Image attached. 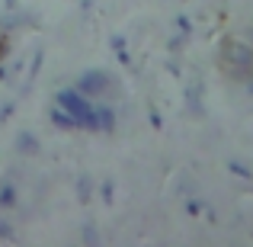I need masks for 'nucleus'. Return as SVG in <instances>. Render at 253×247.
I'll use <instances>...</instances> for the list:
<instances>
[{"mask_svg":"<svg viewBox=\"0 0 253 247\" xmlns=\"http://www.w3.org/2000/svg\"><path fill=\"white\" fill-rule=\"evenodd\" d=\"M218 68L237 84L250 81L253 77V45L241 42L234 36L221 39V45H218Z\"/></svg>","mask_w":253,"mask_h":247,"instance_id":"nucleus-1","label":"nucleus"},{"mask_svg":"<svg viewBox=\"0 0 253 247\" xmlns=\"http://www.w3.org/2000/svg\"><path fill=\"white\" fill-rule=\"evenodd\" d=\"M55 103L61 106V109H68L71 116L77 119V129H81V132H96V103L86 99L77 87H74V90H71V87H68V90H61L55 97Z\"/></svg>","mask_w":253,"mask_h":247,"instance_id":"nucleus-2","label":"nucleus"},{"mask_svg":"<svg viewBox=\"0 0 253 247\" xmlns=\"http://www.w3.org/2000/svg\"><path fill=\"white\" fill-rule=\"evenodd\" d=\"M74 87L84 93L86 99H93V103H96V99H106L112 90H116V77H112L109 71H86V74Z\"/></svg>","mask_w":253,"mask_h":247,"instance_id":"nucleus-3","label":"nucleus"},{"mask_svg":"<svg viewBox=\"0 0 253 247\" xmlns=\"http://www.w3.org/2000/svg\"><path fill=\"white\" fill-rule=\"evenodd\" d=\"M116 109L106 99H96V132H116Z\"/></svg>","mask_w":253,"mask_h":247,"instance_id":"nucleus-4","label":"nucleus"},{"mask_svg":"<svg viewBox=\"0 0 253 247\" xmlns=\"http://www.w3.org/2000/svg\"><path fill=\"white\" fill-rule=\"evenodd\" d=\"M48 122L55 125V129H61V132H81V129H77V119L71 116L68 109H61L58 103L51 106V112H48Z\"/></svg>","mask_w":253,"mask_h":247,"instance_id":"nucleus-5","label":"nucleus"},{"mask_svg":"<svg viewBox=\"0 0 253 247\" xmlns=\"http://www.w3.org/2000/svg\"><path fill=\"white\" fill-rule=\"evenodd\" d=\"M39 148H42V145H39V138L32 135V132H19L16 135V151L19 154H39Z\"/></svg>","mask_w":253,"mask_h":247,"instance_id":"nucleus-6","label":"nucleus"},{"mask_svg":"<svg viewBox=\"0 0 253 247\" xmlns=\"http://www.w3.org/2000/svg\"><path fill=\"white\" fill-rule=\"evenodd\" d=\"M186 106H189L192 116H202V112H205V106H202V87H196V84L186 87Z\"/></svg>","mask_w":253,"mask_h":247,"instance_id":"nucleus-7","label":"nucleus"},{"mask_svg":"<svg viewBox=\"0 0 253 247\" xmlns=\"http://www.w3.org/2000/svg\"><path fill=\"white\" fill-rule=\"evenodd\" d=\"M19 205V193L13 183H3L0 186V209H16Z\"/></svg>","mask_w":253,"mask_h":247,"instance_id":"nucleus-8","label":"nucleus"},{"mask_svg":"<svg viewBox=\"0 0 253 247\" xmlns=\"http://www.w3.org/2000/svg\"><path fill=\"white\" fill-rule=\"evenodd\" d=\"M93 193H96V186H93V180L84 173V177L77 180V199H81V202H90V199H93Z\"/></svg>","mask_w":253,"mask_h":247,"instance_id":"nucleus-9","label":"nucleus"},{"mask_svg":"<svg viewBox=\"0 0 253 247\" xmlns=\"http://www.w3.org/2000/svg\"><path fill=\"white\" fill-rule=\"evenodd\" d=\"M99 199H103V202H112V199H116V183H112V180H103V183H99Z\"/></svg>","mask_w":253,"mask_h":247,"instance_id":"nucleus-10","label":"nucleus"},{"mask_svg":"<svg viewBox=\"0 0 253 247\" xmlns=\"http://www.w3.org/2000/svg\"><path fill=\"white\" fill-rule=\"evenodd\" d=\"M183 45H186V32H179V36H170V42H167V49L176 55V51H183Z\"/></svg>","mask_w":253,"mask_h":247,"instance_id":"nucleus-11","label":"nucleus"},{"mask_svg":"<svg viewBox=\"0 0 253 247\" xmlns=\"http://www.w3.org/2000/svg\"><path fill=\"white\" fill-rule=\"evenodd\" d=\"M228 170L234 173V177H244V180H250V177H253L250 167H244V164H237V161H231V164H228Z\"/></svg>","mask_w":253,"mask_h":247,"instance_id":"nucleus-12","label":"nucleus"},{"mask_svg":"<svg viewBox=\"0 0 253 247\" xmlns=\"http://www.w3.org/2000/svg\"><path fill=\"white\" fill-rule=\"evenodd\" d=\"M186 212H189V215H202V212H205V205L199 202V199H189V202H186Z\"/></svg>","mask_w":253,"mask_h":247,"instance_id":"nucleus-13","label":"nucleus"},{"mask_svg":"<svg viewBox=\"0 0 253 247\" xmlns=\"http://www.w3.org/2000/svg\"><path fill=\"white\" fill-rule=\"evenodd\" d=\"M84 241H86V244H96V241H99V231L93 228V225H86V228H84Z\"/></svg>","mask_w":253,"mask_h":247,"instance_id":"nucleus-14","label":"nucleus"},{"mask_svg":"<svg viewBox=\"0 0 253 247\" xmlns=\"http://www.w3.org/2000/svg\"><path fill=\"white\" fill-rule=\"evenodd\" d=\"M176 26H179V32H186V36H189L192 26H189V19H186V16H179V19H176Z\"/></svg>","mask_w":253,"mask_h":247,"instance_id":"nucleus-15","label":"nucleus"},{"mask_svg":"<svg viewBox=\"0 0 253 247\" xmlns=\"http://www.w3.org/2000/svg\"><path fill=\"white\" fill-rule=\"evenodd\" d=\"M125 49V39L122 36H112V51H122Z\"/></svg>","mask_w":253,"mask_h":247,"instance_id":"nucleus-16","label":"nucleus"},{"mask_svg":"<svg viewBox=\"0 0 253 247\" xmlns=\"http://www.w3.org/2000/svg\"><path fill=\"white\" fill-rule=\"evenodd\" d=\"M10 116H13V103H6L3 109H0V122H6V119H10Z\"/></svg>","mask_w":253,"mask_h":247,"instance_id":"nucleus-17","label":"nucleus"},{"mask_svg":"<svg viewBox=\"0 0 253 247\" xmlns=\"http://www.w3.org/2000/svg\"><path fill=\"white\" fill-rule=\"evenodd\" d=\"M151 125H154V129H161V112H157V109H151Z\"/></svg>","mask_w":253,"mask_h":247,"instance_id":"nucleus-18","label":"nucleus"},{"mask_svg":"<svg viewBox=\"0 0 253 247\" xmlns=\"http://www.w3.org/2000/svg\"><path fill=\"white\" fill-rule=\"evenodd\" d=\"M0 238H6V241L13 238V228H10V225H0Z\"/></svg>","mask_w":253,"mask_h":247,"instance_id":"nucleus-19","label":"nucleus"},{"mask_svg":"<svg viewBox=\"0 0 253 247\" xmlns=\"http://www.w3.org/2000/svg\"><path fill=\"white\" fill-rule=\"evenodd\" d=\"M250 36H253V32H250ZM250 45H253V39H250Z\"/></svg>","mask_w":253,"mask_h":247,"instance_id":"nucleus-20","label":"nucleus"}]
</instances>
